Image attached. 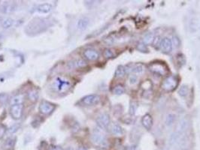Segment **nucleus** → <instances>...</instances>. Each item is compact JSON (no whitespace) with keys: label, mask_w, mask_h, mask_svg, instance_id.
<instances>
[{"label":"nucleus","mask_w":200,"mask_h":150,"mask_svg":"<svg viewBox=\"0 0 200 150\" xmlns=\"http://www.w3.org/2000/svg\"><path fill=\"white\" fill-rule=\"evenodd\" d=\"M51 26V22L46 18L36 17L31 20L26 27L25 32L29 36H36L44 32Z\"/></svg>","instance_id":"1"},{"label":"nucleus","mask_w":200,"mask_h":150,"mask_svg":"<svg viewBox=\"0 0 200 150\" xmlns=\"http://www.w3.org/2000/svg\"><path fill=\"white\" fill-rule=\"evenodd\" d=\"M71 86V83L62 77H57L53 83V88L58 92L67 91Z\"/></svg>","instance_id":"2"},{"label":"nucleus","mask_w":200,"mask_h":150,"mask_svg":"<svg viewBox=\"0 0 200 150\" xmlns=\"http://www.w3.org/2000/svg\"><path fill=\"white\" fill-rule=\"evenodd\" d=\"M178 80L175 76H168L162 83V88L166 91H172L176 88Z\"/></svg>","instance_id":"3"},{"label":"nucleus","mask_w":200,"mask_h":150,"mask_svg":"<svg viewBox=\"0 0 200 150\" xmlns=\"http://www.w3.org/2000/svg\"><path fill=\"white\" fill-rule=\"evenodd\" d=\"M23 112V104H12L10 107V115L13 119L18 120L22 117Z\"/></svg>","instance_id":"4"},{"label":"nucleus","mask_w":200,"mask_h":150,"mask_svg":"<svg viewBox=\"0 0 200 150\" xmlns=\"http://www.w3.org/2000/svg\"><path fill=\"white\" fill-rule=\"evenodd\" d=\"M96 124L100 128L106 129L110 125V117L106 113H102L97 116L96 119Z\"/></svg>","instance_id":"5"},{"label":"nucleus","mask_w":200,"mask_h":150,"mask_svg":"<svg viewBox=\"0 0 200 150\" xmlns=\"http://www.w3.org/2000/svg\"><path fill=\"white\" fill-rule=\"evenodd\" d=\"M100 100H101V98L99 95L92 94V95H87L83 98L81 99V103L85 106H94L99 103Z\"/></svg>","instance_id":"6"},{"label":"nucleus","mask_w":200,"mask_h":150,"mask_svg":"<svg viewBox=\"0 0 200 150\" xmlns=\"http://www.w3.org/2000/svg\"><path fill=\"white\" fill-rule=\"evenodd\" d=\"M92 141L96 145L99 146H105L106 143V138L105 136L100 131L95 130L92 133Z\"/></svg>","instance_id":"7"},{"label":"nucleus","mask_w":200,"mask_h":150,"mask_svg":"<svg viewBox=\"0 0 200 150\" xmlns=\"http://www.w3.org/2000/svg\"><path fill=\"white\" fill-rule=\"evenodd\" d=\"M38 110L42 114L48 116L52 114L53 111L54 110V105L47 101H42L38 107Z\"/></svg>","instance_id":"8"},{"label":"nucleus","mask_w":200,"mask_h":150,"mask_svg":"<svg viewBox=\"0 0 200 150\" xmlns=\"http://www.w3.org/2000/svg\"><path fill=\"white\" fill-rule=\"evenodd\" d=\"M160 47L161 51L165 53H171L173 48V44H172V41L168 38H163L160 41Z\"/></svg>","instance_id":"9"},{"label":"nucleus","mask_w":200,"mask_h":150,"mask_svg":"<svg viewBox=\"0 0 200 150\" xmlns=\"http://www.w3.org/2000/svg\"><path fill=\"white\" fill-rule=\"evenodd\" d=\"M17 5L14 2H5L0 6V13L5 14H9L14 12L17 10Z\"/></svg>","instance_id":"10"},{"label":"nucleus","mask_w":200,"mask_h":150,"mask_svg":"<svg viewBox=\"0 0 200 150\" xmlns=\"http://www.w3.org/2000/svg\"><path fill=\"white\" fill-rule=\"evenodd\" d=\"M83 56L86 59L89 61H95L99 59V54L96 50L94 49H87L84 51Z\"/></svg>","instance_id":"11"},{"label":"nucleus","mask_w":200,"mask_h":150,"mask_svg":"<svg viewBox=\"0 0 200 150\" xmlns=\"http://www.w3.org/2000/svg\"><path fill=\"white\" fill-rule=\"evenodd\" d=\"M89 24H90V20L87 17H82L78 20L76 23L77 29L79 31H84L88 29Z\"/></svg>","instance_id":"12"},{"label":"nucleus","mask_w":200,"mask_h":150,"mask_svg":"<svg viewBox=\"0 0 200 150\" xmlns=\"http://www.w3.org/2000/svg\"><path fill=\"white\" fill-rule=\"evenodd\" d=\"M142 124L144 128L147 130H151L153 126V118L149 114L144 115L142 118Z\"/></svg>","instance_id":"13"},{"label":"nucleus","mask_w":200,"mask_h":150,"mask_svg":"<svg viewBox=\"0 0 200 150\" xmlns=\"http://www.w3.org/2000/svg\"><path fill=\"white\" fill-rule=\"evenodd\" d=\"M151 71H153V73H156L157 75L162 76L166 73V68H165L163 65L160 63H154L151 65Z\"/></svg>","instance_id":"14"},{"label":"nucleus","mask_w":200,"mask_h":150,"mask_svg":"<svg viewBox=\"0 0 200 150\" xmlns=\"http://www.w3.org/2000/svg\"><path fill=\"white\" fill-rule=\"evenodd\" d=\"M52 8V5L49 3H43V4L38 5V7L36 8V11L40 14H48L51 12Z\"/></svg>","instance_id":"15"},{"label":"nucleus","mask_w":200,"mask_h":150,"mask_svg":"<svg viewBox=\"0 0 200 150\" xmlns=\"http://www.w3.org/2000/svg\"><path fill=\"white\" fill-rule=\"evenodd\" d=\"M87 65L86 62L83 59H75V60H72L68 63V67L70 68H78L84 67Z\"/></svg>","instance_id":"16"},{"label":"nucleus","mask_w":200,"mask_h":150,"mask_svg":"<svg viewBox=\"0 0 200 150\" xmlns=\"http://www.w3.org/2000/svg\"><path fill=\"white\" fill-rule=\"evenodd\" d=\"M16 143V138H14V137H11V138H8L5 140V142L4 143V148L5 149L9 150L12 149L13 147H14V145H15Z\"/></svg>","instance_id":"17"},{"label":"nucleus","mask_w":200,"mask_h":150,"mask_svg":"<svg viewBox=\"0 0 200 150\" xmlns=\"http://www.w3.org/2000/svg\"><path fill=\"white\" fill-rule=\"evenodd\" d=\"M129 71L134 74H142L144 71V67L142 64H136L130 68Z\"/></svg>","instance_id":"18"},{"label":"nucleus","mask_w":200,"mask_h":150,"mask_svg":"<svg viewBox=\"0 0 200 150\" xmlns=\"http://www.w3.org/2000/svg\"><path fill=\"white\" fill-rule=\"evenodd\" d=\"M112 132L113 134L117 135V136H120L123 134V130L122 127L118 124H113L112 126Z\"/></svg>","instance_id":"19"},{"label":"nucleus","mask_w":200,"mask_h":150,"mask_svg":"<svg viewBox=\"0 0 200 150\" xmlns=\"http://www.w3.org/2000/svg\"><path fill=\"white\" fill-rule=\"evenodd\" d=\"M14 21L12 18H6V19H5L2 21V27L4 29H8L14 25Z\"/></svg>","instance_id":"20"},{"label":"nucleus","mask_w":200,"mask_h":150,"mask_svg":"<svg viewBox=\"0 0 200 150\" xmlns=\"http://www.w3.org/2000/svg\"><path fill=\"white\" fill-rule=\"evenodd\" d=\"M127 73V69L123 65H118V68H116L115 71V77H122L125 75Z\"/></svg>","instance_id":"21"},{"label":"nucleus","mask_w":200,"mask_h":150,"mask_svg":"<svg viewBox=\"0 0 200 150\" xmlns=\"http://www.w3.org/2000/svg\"><path fill=\"white\" fill-rule=\"evenodd\" d=\"M28 98L29 100L32 102H36L37 100L38 99V93L36 90H32L28 92Z\"/></svg>","instance_id":"22"},{"label":"nucleus","mask_w":200,"mask_h":150,"mask_svg":"<svg viewBox=\"0 0 200 150\" xmlns=\"http://www.w3.org/2000/svg\"><path fill=\"white\" fill-rule=\"evenodd\" d=\"M178 93V95H180L181 97H186L189 93V87L188 85H182V86L179 88Z\"/></svg>","instance_id":"23"},{"label":"nucleus","mask_w":200,"mask_h":150,"mask_svg":"<svg viewBox=\"0 0 200 150\" xmlns=\"http://www.w3.org/2000/svg\"><path fill=\"white\" fill-rule=\"evenodd\" d=\"M154 41V36H153V33L149 32L144 35L143 37V41L144 44H150Z\"/></svg>","instance_id":"24"},{"label":"nucleus","mask_w":200,"mask_h":150,"mask_svg":"<svg viewBox=\"0 0 200 150\" xmlns=\"http://www.w3.org/2000/svg\"><path fill=\"white\" fill-rule=\"evenodd\" d=\"M175 115L173 114H169L166 116V125H172V124L175 123Z\"/></svg>","instance_id":"25"},{"label":"nucleus","mask_w":200,"mask_h":150,"mask_svg":"<svg viewBox=\"0 0 200 150\" xmlns=\"http://www.w3.org/2000/svg\"><path fill=\"white\" fill-rule=\"evenodd\" d=\"M137 108H138V103L136 101H131L130 105H129V113L130 115H134L136 114Z\"/></svg>","instance_id":"26"},{"label":"nucleus","mask_w":200,"mask_h":150,"mask_svg":"<svg viewBox=\"0 0 200 150\" xmlns=\"http://www.w3.org/2000/svg\"><path fill=\"white\" fill-rule=\"evenodd\" d=\"M124 92H125V90H124L123 87L120 86V85L116 86L114 88V90H113V92H114V94H115L117 95H122V94L124 93Z\"/></svg>","instance_id":"27"},{"label":"nucleus","mask_w":200,"mask_h":150,"mask_svg":"<svg viewBox=\"0 0 200 150\" xmlns=\"http://www.w3.org/2000/svg\"><path fill=\"white\" fill-rule=\"evenodd\" d=\"M23 95H18L14 96L12 100V104H23Z\"/></svg>","instance_id":"28"},{"label":"nucleus","mask_w":200,"mask_h":150,"mask_svg":"<svg viewBox=\"0 0 200 150\" xmlns=\"http://www.w3.org/2000/svg\"><path fill=\"white\" fill-rule=\"evenodd\" d=\"M188 121H187L185 119H181L180 121V123H179V124H178V128L179 131H181H181H184L185 129L188 128Z\"/></svg>","instance_id":"29"},{"label":"nucleus","mask_w":200,"mask_h":150,"mask_svg":"<svg viewBox=\"0 0 200 150\" xmlns=\"http://www.w3.org/2000/svg\"><path fill=\"white\" fill-rule=\"evenodd\" d=\"M8 100V95L7 94L2 93V94H0V104L2 105H4L5 104L7 103Z\"/></svg>","instance_id":"30"},{"label":"nucleus","mask_w":200,"mask_h":150,"mask_svg":"<svg viewBox=\"0 0 200 150\" xmlns=\"http://www.w3.org/2000/svg\"><path fill=\"white\" fill-rule=\"evenodd\" d=\"M7 131V128L3 124H0V140L5 137V133Z\"/></svg>","instance_id":"31"},{"label":"nucleus","mask_w":200,"mask_h":150,"mask_svg":"<svg viewBox=\"0 0 200 150\" xmlns=\"http://www.w3.org/2000/svg\"><path fill=\"white\" fill-rule=\"evenodd\" d=\"M103 55H104V56L106 59H109V58H112V57H113L114 53H113V52L111 51L110 49H105V51H104V53H103Z\"/></svg>","instance_id":"32"},{"label":"nucleus","mask_w":200,"mask_h":150,"mask_svg":"<svg viewBox=\"0 0 200 150\" xmlns=\"http://www.w3.org/2000/svg\"><path fill=\"white\" fill-rule=\"evenodd\" d=\"M18 128H19V125L15 124V125H12V126L8 129V132L10 133V134H14V133H15L16 131L18 130Z\"/></svg>","instance_id":"33"},{"label":"nucleus","mask_w":200,"mask_h":150,"mask_svg":"<svg viewBox=\"0 0 200 150\" xmlns=\"http://www.w3.org/2000/svg\"><path fill=\"white\" fill-rule=\"evenodd\" d=\"M137 81H138V77H137V76L131 75L130 77H129V83H130V84H136V83H137Z\"/></svg>","instance_id":"34"},{"label":"nucleus","mask_w":200,"mask_h":150,"mask_svg":"<svg viewBox=\"0 0 200 150\" xmlns=\"http://www.w3.org/2000/svg\"><path fill=\"white\" fill-rule=\"evenodd\" d=\"M138 50L140 51H142V52H145V51L147 49H146V46L145 44H140L138 45Z\"/></svg>","instance_id":"35"},{"label":"nucleus","mask_w":200,"mask_h":150,"mask_svg":"<svg viewBox=\"0 0 200 150\" xmlns=\"http://www.w3.org/2000/svg\"><path fill=\"white\" fill-rule=\"evenodd\" d=\"M49 150H62V147H60V146H53V147H51Z\"/></svg>","instance_id":"36"},{"label":"nucleus","mask_w":200,"mask_h":150,"mask_svg":"<svg viewBox=\"0 0 200 150\" xmlns=\"http://www.w3.org/2000/svg\"><path fill=\"white\" fill-rule=\"evenodd\" d=\"M129 150H138V147H137L136 146H131L130 147H129Z\"/></svg>","instance_id":"37"},{"label":"nucleus","mask_w":200,"mask_h":150,"mask_svg":"<svg viewBox=\"0 0 200 150\" xmlns=\"http://www.w3.org/2000/svg\"><path fill=\"white\" fill-rule=\"evenodd\" d=\"M78 150H88V149H87V148L84 147V146H81V147L78 148Z\"/></svg>","instance_id":"38"},{"label":"nucleus","mask_w":200,"mask_h":150,"mask_svg":"<svg viewBox=\"0 0 200 150\" xmlns=\"http://www.w3.org/2000/svg\"><path fill=\"white\" fill-rule=\"evenodd\" d=\"M66 150H74V149H72V147H68V148H67V149H66Z\"/></svg>","instance_id":"39"}]
</instances>
